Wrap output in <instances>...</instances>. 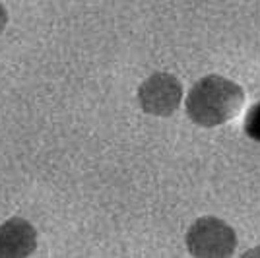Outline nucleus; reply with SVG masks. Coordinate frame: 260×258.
Wrapping results in <instances>:
<instances>
[{
  "label": "nucleus",
  "instance_id": "nucleus-7",
  "mask_svg": "<svg viewBox=\"0 0 260 258\" xmlns=\"http://www.w3.org/2000/svg\"><path fill=\"white\" fill-rule=\"evenodd\" d=\"M252 256H260V247L249 248V250L243 254V258H252Z\"/></svg>",
  "mask_w": 260,
  "mask_h": 258
},
{
  "label": "nucleus",
  "instance_id": "nucleus-3",
  "mask_svg": "<svg viewBox=\"0 0 260 258\" xmlns=\"http://www.w3.org/2000/svg\"><path fill=\"white\" fill-rule=\"evenodd\" d=\"M183 84L171 74L157 72L146 78L138 87V103L152 117H171L181 105Z\"/></svg>",
  "mask_w": 260,
  "mask_h": 258
},
{
  "label": "nucleus",
  "instance_id": "nucleus-6",
  "mask_svg": "<svg viewBox=\"0 0 260 258\" xmlns=\"http://www.w3.org/2000/svg\"><path fill=\"white\" fill-rule=\"evenodd\" d=\"M6 25H8V12L4 8V4H0V35L6 29Z\"/></svg>",
  "mask_w": 260,
  "mask_h": 258
},
{
  "label": "nucleus",
  "instance_id": "nucleus-2",
  "mask_svg": "<svg viewBox=\"0 0 260 258\" xmlns=\"http://www.w3.org/2000/svg\"><path fill=\"white\" fill-rule=\"evenodd\" d=\"M237 235L223 219L206 215L196 219L186 231V248L198 258H228L235 252Z\"/></svg>",
  "mask_w": 260,
  "mask_h": 258
},
{
  "label": "nucleus",
  "instance_id": "nucleus-4",
  "mask_svg": "<svg viewBox=\"0 0 260 258\" xmlns=\"http://www.w3.org/2000/svg\"><path fill=\"white\" fill-rule=\"evenodd\" d=\"M37 248V231L23 217H12L0 225V258H25Z\"/></svg>",
  "mask_w": 260,
  "mask_h": 258
},
{
  "label": "nucleus",
  "instance_id": "nucleus-5",
  "mask_svg": "<svg viewBox=\"0 0 260 258\" xmlns=\"http://www.w3.org/2000/svg\"><path fill=\"white\" fill-rule=\"evenodd\" d=\"M243 128H245V134L249 136L250 140L260 142V101L249 109Z\"/></svg>",
  "mask_w": 260,
  "mask_h": 258
},
{
  "label": "nucleus",
  "instance_id": "nucleus-1",
  "mask_svg": "<svg viewBox=\"0 0 260 258\" xmlns=\"http://www.w3.org/2000/svg\"><path fill=\"white\" fill-rule=\"evenodd\" d=\"M245 103L243 87L223 76H204L190 87L186 115L200 126H219L237 115Z\"/></svg>",
  "mask_w": 260,
  "mask_h": 258
}]
</instances>
